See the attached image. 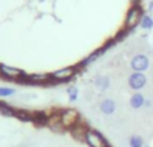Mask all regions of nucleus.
<instances>
[{
	"label": "nucleus",
	"mask_w": 153,
	"mask_h": 147,
	"mask_svg": "<svg viewBox=\"0 0 153 147\" xmlns=\"http://www.w3.org/2000/svg\"><path fill=\"white\" fill-rule=\"evenodd\" d=\"M83 138H85V142L90 147H108L105 138L100 132L94 131V130H86Z\"/></svg>",
	"instance_id": "f257e3e1"
},
{
	"label": "nucleus",
	"mask_w": 153,
	"mask_h": 147,
	"mask_svg": "<svg viewBox=\"0 0 153 147\" xmlns=\"http://www.w3.org/2000/svg\"><path fill=\"white\" fill-rule=\"evenodd\" d=\"M143 8H140L138 5H134L133 8H130L129 12L126 15V19H125V24H126L128 28H133L136 27L143 19Z\"/></svg>",
	"instance_id": "f03ea898"
},
{
	"label": "nucleus",
	"mask_w": 153,
	"mask_h": 147,
	"mask_svg": "<svg viewBox=\"0 0 153 147\" xmlns=\"http://www.w3.org/2000/svg\"><path fill=\"white\" fill-rule=\"evenodd\" d=\"M128 84H129L130 90L140 91L146 84V76L144 75V72H133L130 74L129 79H128Z\"/></svg>",
	"instance_id": "7ed1b4c3"
},
{
	"label": "nucleus",
	"mask_w": 153,
	"mask_h": 147,
	"mask_svg": "<svg viewBox=\"0 0 153 147\" xmlns=\"http://www.w3.org/2000/svg\"><path fill=\"white\" fill-rule=\"evenodd\" d=\"M130 68L134 72H145L149 68V59L145 55H134L130 60Z\"/></svg>",
	"instance_id": "20e7f679"
},
{
	"label": "nucleus",
	"mask_w": 153,
	"mask_h": 147,
	"mask_svg": "<svg viewBox=\"0 0 153 147\" xmlns=\"http://www.w3.org/2000/svg\"><path fill=\"white\" fill-rule=\"evenodd\" d=\"M0 74L3 76H5V78H11V79H20L22 76L26 75V72L23 70L7 66V64H0Z\"/></svg>",
	"instance_id": "39448f33"
},
{
	"label": "nucleus",
	"mask_w": 153,
	"mask_h": 147,
	"mask_svg": "<svg viewBox=\"0 0 153 147\" xmlns=\"http://www.w3.org/2000/svg\"><path fill=\"white\" fill-rule=\"evenodd\" d=\"M76 119H78V112L74 110H66L61 114V116H59V121H61V123L63 127L74 126L76 123Z\"/></svg>",
	"instance_id": "423d86ee"
},
{
	"label": "nucleus",
	"mask_w": 153,
	"mask_h": 147,
	"mask_svg": "<svg viewBox=\"0 0 153 147\" xmlns=\"http://www.w3.org/2000/svg\"><path fill=\"white\" fill-rule=\"evenodd\" d=\"M75 74V67H65V68H61L58 71L51 74V79L58 82H63V80H69L73 75Z\"/></svg>",
	"instance_id": "0eeeda50"
},
{
	"label": "nucleus",
	"mask_w": 153,
	"mask_h": 147,
	"mask_svg": "<svg viewBox=\"0 0 153 147\" xmlns=\"http://www.w3.org/2000/svg\"><path fill=\"white\" fill-rule=\"evenodd\" d=\"M145 103H146L145 98H144V95L140 94V92L133 94L132 98H130V100H129V104H130V107H132L133 110H138V108L144 107Z\"/></svg>",
	"instance_id": "6e6552de"
},
{
	"label": "nucleus",
	"mask_w": 153,
	"mask_h": 147,
	"mask_svg": "<svg viewBox=\"0 0 153 147\" xmlns=\"http://www.w3.org/2000/svg\"><path fill=\"white\" fill-rule=\"evenodd\" d=\"M100 111L105 115H111L116 111V103L113 99H103L100 104Z\"/></svg>",
	"instance_id": "1a4fd4ad"
},
{
	"label": "nucleus",
	"mask_w": 153,
	"mask_h": 147,
	"mask_svg": "<svg viewBox=\"0 0 153 147\" xmlns=\"http://www.w3.org/2000/svg\"><path fill=\"white\" fill-rule=\"evenodd\" d=\"M108 47L109 46H106V47H102L101 50H98V51H95V52H93L91 55H89L87 58H85L83 60H82V63H81V66H89V64H91V63H94L95 60H97L98 58H100L101 55H102L103 52H105L106 50H108Z\"/></svg>",
	"instance_id": "9d476101"
},
{
	"label": "nucleus",
	"mask_w": 153,
	"mask_h": 147,
	"mask_svg": "<svg viewBox=\"0 0 153 147\" xmlns=\"http://www.w3.org/2000/svg\"><path fill=\"white\" fill-rule=\"evenodd\" d=\"M94 86L98 91H106L110 86V80H109L108 76H98L94 80Z\"/></svg>",
	"instance_id": "9b49d317"
},
{
	"label": "nucleus",
	"mask_w": 153,
	"mask_h": 147,
	"mask_svg": "<svg viewBox=\"0 0 153 147\" xmlns=\"http://www.w3.org/2000/svg\"><path fill=\"white\" fill-rule=\"evenodd\" d=\"M51 79L50 75L47 74H32V75H28V82L31 83H46Z\"/></svg>",
	"instance_id": "f8f14e48"
},
{
	"label": "nucleus",
	"mask_w": 153,
	"mask_h": 147,
	"mask_svg": "<svg viewBox=\"0 0 153 147\" xmlns=\"http://www.w3.org/2000/svg\"><path fill=\"white\" fill-rule=\"evenodd\" d=\"M15 112L16 110L15 108H12L10 104H7V103L1 102L0 100V114L4 116H15Z\"/></svg>",
	"instance_id": "ddd939ff"
},
{
	"label": "nucleus",
	"mask_w": 153,
	"mask_h": 147,
	"mask_svg": "<svg viewBox=\"0 0 153 147\" xmlns=\"http://www.w3.org/2000/svg\"><path fill=\"white\" fill-rule=\"evenodd\" d=\"M15 116L19 119V121L23 122H34V115L30 112H27L26 110H16Z\"/></svg>",
	"instance_id": "4468645a"
},
{
	"label": "nucleus",
	"mask_w": 153,
	"mask_h": 147,
	"mask_svg": "<svg viewBox=\"0 0 153 147\" xmlns=\"http://www.w3.org/2000/svg\"><path fill=\"white\" fill-rule=\"evenodd\" d=\"M140 26L143 29L149 31V29L153 28V19L149 15H144L143 19H141V21H140Z\"/></svg>",
	"instance_id": "2eb2a0df"
},
{
	"label": "nucleus",
	"mask_w": 153,
	"mask_h": 147,
	"mask_svg": "<svg viewBox=\"0 0 153 147\" xmlns=\"http://www.w3.org/2000/svg\"><path fill=\"white\" fill-rule=\"evenodd\" d=\"M129 146L130 147H145L144 139L140 135H132V137L129 138Z\"/></svg>",
	"instance_id": "dca6fc26"
},
{
	"label": "nucleus",
	"mask_w": 153,
	"mask_h": 147,
	"mask_svg": "<svg viewBox=\"0 0 153 147\" xmlns=\"http://www.w3.org/2000/svg\"><path fill=\"white\" fill-rule=\"evenodd\" d=\"M15 94L13 88H8V87H0V98H7Z\"/></svg>",
	"instance_id": "f3484780"
},
{
	"label": "nucleus",
	"mask_w": 153,
	"mask_h": 147,
	"mask_svg": "<svg viewBox=\"0 0 153 147\" xmlns=\"http://www.w3.org/2000/svg\"><path fill=\"white\" fill-rule=\"evenodd\" d=\"M67 95H69V98H70L71 102H75L76 98H78V88H75V87H70V88H67Z\"/></svg>",
	"instance_id": "a211bd4d"
},
{
	"label": "nucleus",
	"mask_w": 153,
	"mask_h": 147,
	"mask_svg": "<svg viewBox=\"0 0 153 147\" xmlns=\"http://www.w3.org/2000/svg\"><path fill=\"white\" fill-rule=\"evenodd\" d=\"M149 10H153V1L151 3V4H149Z\"/></svg>",
	"instance_id": "6ab92c4d"
},
{
	"label": "nucleus",
	"mask_w": 153,
	"mask_h": 147,
	"mask_svg": "<svg viewBox=\"0 0 153 147\" xmlns=\"http://www.w3.org/2000/svg\"><path fill=\"white\" fill-rule=\"evenodd\" d=\"M132 1H133V3H134V4H137V3H138V1H140V0H132Z\"/></svg>",
	"instance_id": "aec40b11"
}]
</instances>
